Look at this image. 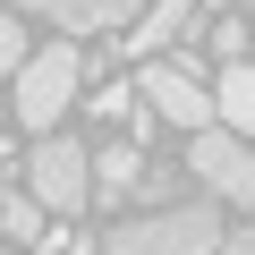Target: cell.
<instances>
[{"label": "cell", "mask_w": 255, "mask_h": 255, "mask_svg": "<svg viewBox=\"0 0 255 255\" xmlns=\"http://www.w3.org/2000/svg\"><path fill=\"white\" fill-rule=\"evenodd\" d=\"M221 247V213L213 196H170V204H145L136 221H119L102 238V255H213Z\"/></svg>", "instance_id": "6da1fadb"}, {"label": "cell", "mask_w": 255, "mask_h": 255, "mask_svg": "<svg viewBox=\"0 0 255 255\" xmlns=\"http://www.w3.org/2000/svg\"><path fill=\"white\" fill-rule=\"evenodd\" d=\"M9 85H17V94H9L17 128L43 136V128L68 119V102H77V85H85V60H77V43H43V51H26V68H17Z\"/></svg>", "instance_id": "7a4b0ae2"}, {"label": "cell", "mask_w": 255, "mask_h": 255, "mask_svg": "<svg viewBox=\"0 0 255 255\" xmlns=\"http://www.w3.org/2000/svg\"><path fill=\"white\" fill-rule=\"evenodd\" d=\"M26 187L51 204V213H85L94 204V145L60 136V128H43L34 153H26Z\"/></svg>", "instance_id": "3957f363"}, {"label": "cell", "mask_w": 255, "mask_h": 255, "mask_svg": "<svg viewBox=\"0 0 255 255\" xmlns=\"http://www.w3.org/2000/svg\"><path fill=\"white\" fill-rule=\"evenodd\" d=\"M187 170L213 204H255V136H238V128H196V145H187Z\"/></svg>", "instance_id": "277c9868"}, {"label": "cell", "mask_w": 255, "mask_h": 255, "mask_svg": "<svg viewBox=\"0 0 255 255\" xmlns=\"http://www.w3.org/2000/svg\"><path fill=\"white\" fill-rule=\"evenodd\" d=\"M136 94H145V111H153L162 128H187V136H196V128H213V119H221V102H213V94L196 85V68H179V60H170V68L153 60V68L136 77Z\"/></svg>", "instance_id": "5b68a950"}, {"label": "cell", "mask_w": 255, "mask_h": 255, "mask_svg": "<svg viewBox=\"0 0 255 255\" xmlns=\"http://www.w3.org/2000/svg\"><path fill=\"white\" fill-rule=\"evenodd\" d=\"M17 17H51L60 34H119L136 17V0H9Z\"/></svg>", "instance_id": "8992f818"}, {"label": "cell", "mask_w": 255, "mask_h": 255, "mask_svg": "<svg viewBox=\"0 0 255 255\" xmlns=\"http://www.w3.org/2000/svg\"><path fill=\"white\" fill-rule=\"evenodd\" d=\"M196 17H204V0H153V9H136V17H128V34H119V43L136 51V60H162V51H170Z\"/></svg>", "instance_id": "52a82bcc"}, {"label": "cell", "mask_w": 255, "mask_h": 255, "mask_svg": "<svg viewBox=\"0 0 255 255\" xmlns=\"http://www.w3.org/2000/svg\"><path fill=\"white\" fill-rule=\"evenodd\" d=\"M136 179H145V153H136V145H102V153H94V204H128Z\"/></svg>", "instance_id": "ba28073f"}, {"label": "cell", "mask_w": 255, "mask_h": 255, "mask_svg": "<svg viewBox=\"0 0 255 255\" xmlns=\"http://www.w3.org/2000/svg\"><path fill=\"white\" fill-rule=\"evenodd\" d=\"M0 230L26 238V247H60V238H51V204H43L34 187H9V196H0Z\"/></svg>", "instance_id": "9c48e42d"}, {"label": "cell", "mask_w": 255, "mask_h": 255, "mask_svg": "<svg viewBox=\"0 0 255 255\" xmlns=\"http://www.w3.org/2000/svg\"><path fill=\"white\" fill-rule=\"evenodd\" d=\"M213 102H221V128H238V136H255V68H247V60H230V68H221Z\"/></svg>", "instance_id": "30bf717a"}, {"label": "cell", "mask_w": 255, "mask_h": 255, "mask_svg": "<svg viewBox=\"0 0 255 255\" xmlns=\"http://www.w3.org/2000/svg\"><path fill=\"white\" fill-rule=\"evenodd\" d=\"M204 43H213V60H221V68H230V60H247V26H238L230 9H221V17H204Z\"/></svg>", "instance_id": "8fae6325"}, {"label": "cell", "mask_w": 255, "mask_h": 255, "mask_svg": "<svg viewBox=\"0 0 255 255\" xmlns=\"http://www.w3.org/2000/svg\"><path fill=\"white\" fill-rule=\"evenodd\" d=\"M17 68H26V17L0 0V77H17Z\"/></svg>", "instance_id": "7c38bea8"}, {"label": "cell", "mask_w": 255, "mask_h": 255, "mask_svg": "<svg viewBox=\"0 0 255 255\" xmlns=\"http://www.w3.org/2000/svg\"><path fill=\"white\" fill-rule=\"evenodd\" d=\"M94 111H102V119H136V85H102Z\"/></svg>", "instance_id": "4fadbf2b"}, {"label": "cell", "mask_w": 255, "mask_h": 255, "mask_svg": "<svg viewBox=\"0 0 255 255\" xmlns=\"http://www.w3.org/2000/svg\"><path fill=\"white\" fill-rule=\"evenodd\" d=\"M213 255H255V230H238V238H221Z\"/></svg>", "instance_id": "5bb4252c"}, {"label": "cell", "mask_w": 255, "mask_h": 255, "mask_svg": "<svg viewBox=\"0 0 255 255\" xmlns=\"http://www.w3.org/2000/svg\"><path fill=\"white\" fill-rule=\"evenodd\" d=\"M68 255H102V247H94V238H68Z\"/></svg>", "instance_id": "9a60e30c"}, {"label": "cell", "mask_w": 255, "mask_h": 255, "mask_svg": "<svg viewBox=\"0 0 255 255\" xmlns=\"http://www.w3.org/2000/svg\"><path fill=\"white\" fill-rule=\"evenodd\" d=\"M247 9H255V0H247Z\"/></svg>", "instance_id": "2e32d148"}, {"label": "cell", "mask_w": 255, "mask_h": 255, "mask_svg": "<svg viewBox=\"0 0 255 255\" xmlns=\"http://www.w3.org/2000/svg\"><path fill=\"white\" fill-rule=\"evenodd\" d=\"M26 255H34V247H26Z\"/></svg>", "instance_id": "e0dca14e"}]
</instances>
